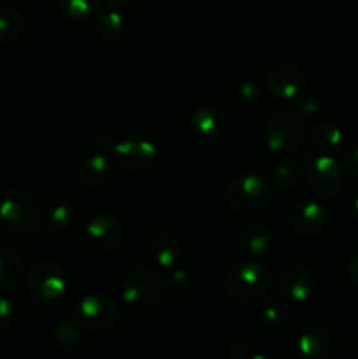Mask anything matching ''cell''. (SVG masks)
<instances>
[{"instance_id": "cell-1", "label": "cell", "mask_w": 358, "mask_h": 359, "mask_svg": "<svg viewBox=\"0 0 358 359\" xmlns=\"http://www.w3.org/2000/svg\"><path fill=\"white\" fill-rule=\"evenodd\" d=\"M272 273L260 262H241L228 269L225 291L239 304H255L263 300L272 290Z\"/></svg>"}, {"instance_id": "cell-9", "label": "cell", "mask_w": 358, "mask_h": 359, "mask_svg": "<svg viewBox=\"0 0 358 359\" xmlns=\"http://www.w3.org/2000/svg\"><path fill=\"white\" fill-rule=\"evenodd\" d=\"M123 226L116 217L98 214L91 217L83 230V244L93 255H109L119 245Z\"/></svg>"}, {"instance_id": "cell-28", "label": "cell", "mask_w": 358, "mask_h": 359, "mask_svg": "<svg viewBox=\"0 0 358 359\" xmlns=\"http://www.w3.org/2000/svg\"><path fill=\"white\" fill-rule=\"evenodd\" d=\"M18 318L16 305L13 300H9L7 297L0 294V330H6L9 326L14 325Z\"/></svg>"}, {"instance_id": "cell-4", "label": "cell", "mask_w": 358, "mask_h": 359, "mask_svg": "<svg viewBox=\"0 0 358 359\" xmlns=\"http://www.w3.org/2000/svg\"><path fill=\"white\" fill-rule=\"evenodd\" d=\"M0 219L14 233L34 235L42 224V210L30 193L11 189L0 200Z\"/></svg>"}, {"instance_id": "cell-37", "label": "cell", "mask_w": 358, "mask_h": 359, "mask_svg": "<svg viewBox=\"0 0 358 359\" xmlns=\"http://www.w3.org/2000/svg\"><path fill=\"white\" fill-rule=\"evenodd\" d=\"M353 212H354V217H357V221H358V196L354 198V202H353Z\"/></svg>"}, {"instance_id": "cell-11", "label": "cell", "mask_w": 358, "mask_h": 359, "mask_svg": "<svg viewBox=\"0 0 358 359\" xmlns=\"http://www.w3.org/2000/svg\"><path fill=\"white\" fill-rule=\"evenodd\" d=\"M112 151L119 165L128 172H142L153 167L157 161V146L144 137H128L118 140Z\"/></svg>"}, {"instance_id": "cell-21", "label": "cell", "mask_w": 358, "mask_h": 359, "mask_svg": "<svg viewBox=\"0 0 358 359\" xmlns=\"http://www.w3.org/2000/svg\"><path fill=\"white\" fill-rule=\"evenodd\" d=\"M311 142L321 154H333L343 147V132L326 121L316 123L311 128Z\"/></svg>"}, {"instance_id": "cell-20", "label": "cell", "mask_w": 358, "mask_h": 359, "mask_svg": "<svg viewBox=\"0 0 358 359\" xmlns=\"http://www.w3.org/2000/svg\"><path fill=\"white\" fill-rule=\"evenodd\" d=\"M305 174V168L300 160L297 158H284L274 167L272 179L274 184L279 191H291L302 182Z\"/></svg>"}, {"instance_id": "cell-18", "label": "cell", "mask_w": 358, "mask_h": 359, "mask_svg": "<svg viewBox=\"0 0 358 359\" xmlns=\"http://www.w3.org/2000/svg\"><path fill=\"white\" fill-rule=\"evenodd\" d=\"M272 244V233L263 223H251L239 233V248L242 252L251 256L265 255Z\"/></svg>"}, {"instance_id": "cell-15", "label": "cell", "mask_w": 358, "mask_h": 359, "mask_svg": "<svg viewBox=\"0 0 358 359\" xmlns=\"http://www.w3.org/2000/svg\"><path fill=\"white\" fill-rule=\"evenodd\" d=\"M147 252H150L151 262L157 263L160 269H174L183 256V245L178 237L172 233H161L153 235L147 245Z\"/></svg>"}, {"instance_id": "cell-25", "label": "cell", "mask_w": 358, "mask_h": 359, "mask_svg": "<svg viewBox=\"0 0 358 359\" xmlns=\"http://www.w3.org/2000/svg\"><path fill=\"white\" fill-rule=\"evenodd\" d=\"M53 340L62 351H76L83 344V333L76 323L62 321L53 332Z\"/></svg>"}, {"instance_id": "cell-16", "label": "cell", "mask_w": 358, "mask_h": 359, "mask_svg": "<svg viewBox=\"0 0 358 359\" xmlns=\"http://www.w3.org/2000/svg\"><path fill=\"white\" fill-rule=\"evenodd\" d=\"M297 349L304 359H329L333 354V340L329 332L312 326L300 333Z\"/></svg>"}, {"instance_id": "cell-30", "label": "cell", "mask_w": 358, "mask_h": 359, "mask_svg": "<svg viewBox=\"0 0 358 359\" xmlns=\"http://www.w3.org/2000/svg\"><path fill=\"white\" fill-rule=\"evenodd\" d=\"M343 167L344 170L350 172L351 175L358 177V146H351L344 151Z\"/></svg>"}, {"instance_id": "cell-23", "label": "cell", "mask_w": 358, "mask_h": 359, "mask_svg": "<svg viewBox=\"0 0 358 359\" xmlns=\"http://www.w3.org/2000/svg\"><path fill=\"white\" fill-rule=\"evenodd\" d=\"M95 32L104 41H118L125 34V18L118 9H107L95 16Z\"/></svg>"}, {"instance_id": "cell-8", "label": "cell", "mask_w": 358, "mask_h": 359, "mask_svg": "<svg viewBox=\"0 0 358 359\" xmlns=\"http://www.w3.org/2000/svg\"><path fill=\"white\" fill-rule=\"evenodd\" d=\"M305 179L314 195L326 200L333 198L344 186V167L332 154H321L307 165Z\"/></svg>"}, {"instance_id": "cell-36", "label": "cell", "mask_w": 358, "mask_h": 359, "mask_svg": "<svg viewBox=\"0 0 358 359\" xmlns=\"http://www.w3.org/2000/svg\"><path fill=\"white\" fill-rule=\"evenodd\" d=\"M248 359H276L272 356H269V354H262V353H255V354H249Z\"/></svg>"}, {"instance_id": "cell-3", "label": "cell", "mask_w": 358, "mask_h": 359, "mask_svg": "<svg viewBox=\"0 0 358 359\" xmlns=\"http://www.w3.org/2000/svg\"><path fill=\"white\" fill-rule=\"evenodd\" d=\"M165 290V279L150 266H135L121 284V300L130 311L144 312L158 304Z\"/></svg>"}, {"instance_id": "cell-7", "label": "cell", "mask_w": 358, "mask_h": 359, "mask_svg": "<svg viewBox=\"0 0 358 359\" xmlns=\"http://www.w3.org/2000/svg\"><path fill=\"white\" fill-rule=\"evenodd\" d=\"M27 287L32 297L41 304H55L65 294L67 279L63 270L56 263L39 259L27 270Z\"/></svg>"}, {"instance_id": "cell-12", "label": "cell", "mask_w": 358, "mask_h": 359, "mask_svg": "<svg viewBox=\"0 0 358 359\" xmlns=\"http://www.w3.org/2000/svg\"><path fill=\"white\" fill-rule=\"evenodd\" d=\"M316 279L314 273L304 265H288L277 277V291L283 298L302 304L309 300L314 293Z\"/></svg>"}, {"instance_id": "cell-19", "label": "cell", "mask_w": 358, "mask_h": 359, "mask_svg": "<svg viewBox=\"0 0 358 359\" xmlns=\"http://www.w3.org/2000/svg\"><path fill=\"white\" fill-rule=\"evenodd\" d=\"M25 277L23 259L11 248H0V290L9 291L20 286Z\"/></svg>"}, {"instance_id": "cell-34", "label": "cell", "mask_w": 358, "mask_h": 359, "mask_svg": "<svg viewBox=\"0 0 358 359\" xmlns=\"http://www.w3.org/2000/svg\"><path fill=\"white\" fill-rule=\"evenodd\" d=\"M300 107H304V109H302L304 112H309V114H312V112H316V109H319V104H318V100H316L314 97H307L304 102H302Z\"/></svg>"}, {"instance_id": "cell-10", "label": "cell", "mask_w": 358, "mask_h": 359, "mask_svg": "<svg viewBox=\"0 0 358 359\" xmlns=\"http://www.w3.org/2000/svg\"><path fill=\"white\" fill-rule=\"evenodd\" d=\"M307 76L300 67L293 63H279L267 72L265 88L272 97L279 100H291L304 93Z\"/></svg>"}, {"instance_id": "cell-27", "label": "cell", "mask_w": 358, "mask_h": 359, "mask_svg": "<svg viewBox=\"0 0 358 359\" xmlns=\"http://www.w3.org/2000/svg\"><path fill=\"white\" fill-rule=\"evenodd\" d=\"M74 217H76V210H74V207L70 205V203H56L55 207H51V210H49L48 214V228L51 231H63L67 230V228L72 224Z\"/></svg>"}, {"instance_id": "cell-2", "label": "cell", "mask_w": 358, "mask_h": 359, "mask_svg": "<svg viewBox=\"0 0 358 359\" xmlns=\"http://www.w3.org/2000/svg\"><path fill=\"white\" fill-rule=\"evenodd\" d=\"M272 188L263 177L246 174L235 177L225 191V203L228 209L241 216H255L265 210L272 200Z\"/></svg>"}, {"instance_id": "cell-29", "label": "cell", "mask_w": 358, "mask_h": 359, "mask_svg": "<svg viewBox=\"0 0 358 359\" xmlns=\"http://www.w3.org/2000/svg\"><path fill=\"white\" fill-rule=\"evenodd\" d=\"M165 286H168V290L174 291V293H183V291L188 290L192 286V279H190V273L186 270H174V272L168 276Z\"/></svg>"}, {"instance_id": "cell-24", "label": "cell", "mask_w": 358, "mask_h": 359, "mask_svg": "<svg viewBox=\"0 0 358 359\" xmlns=\"http://www.w3.org/2000/svg\"><path fill=\"white\" fill-rule=\"evenodd\" d=\"M60 13L72 21L93 18L100 9V0H58Z\"/></svg>"}, {"instance_id": "cell-31", "label": "cell", "mask_w": 358, "mask_h": 359, "mask_svg": "<svg viewBox=\"0 0 358 359\" xmlns=\"http://www.w3.org/2000/svg\"><path fill=\"white\" fill-rule=\"evenodd\" d=\"M239 98L242 102H255L260 98V84L255 81H248V83L239 86Z\"/></svg>"}, {"instance_id": "cell-14", "label": "cell", "mask_w": 358, "mask_h": 359, "mask_svg": "<svg viewBox=\"0 0 358 359\" xmlns=\"http://www.w3.org/2000/svg\"><path fill=\"white\" fill-rule=\"evenodd\" d=\"M223 125V112L213 105H204V107L195 109L190 118V133L199 144L209 146L220 140Z\"/></svg>"}, {"instance_id": "cell-17", "label": "cell", "mask_w": 358, "mask_h": 359, "mask_svg": "<svg viewBox=\"0 0 358 359\" xmlns=\"http://www.w3.org/2000/svg\"><path fill=\"white\" fill-rule=\"evenodd\" d=\"M112 163L107 154L93 153L79 167V182L86 189H100L111 179Z\"/></svg>"}, {"instance_id": "cell-35", "label": "cell", "mask_w": 358, "mask_h": 359, "mask_svg": "<svg viewBox=\"0 0 358 359\" xmlns=\"http://www.w3.org/2000/svg\"><path fill=\"white\" fill-rule=\"evenodd\" d=\"M132 2L133 0H105V4H107L111 9H118V11L126 9V7H128Z\"/></svg>"}, {"instance_id": "cell-33", "label": "cell", "mask_w": 358, "mask_h": 359, "mask_svg": "<svg viewBox=\"0 0 358 359\" xmlns=\"http://www.w3.org/2000/svg\"><path fill=\"white\" fill-rule=\"evenodd\" d=\"M347 276H350L351 283H353L354 286H358V255L350 262V266H347Z\"/></svg>"}, {"instance_id": "cell-32", "label": "cell", "mask_w": 358, "mask_h": 359, "mask_svg": "<svg viewBox=\"0 0 358 359\" xmlns=\"http://www.w3.org/2000/svg\"><path fill=\"white\" fill-rule=\"evenodd\" d=\"M227 354L230 359H248L251 351L241 340H235V342H230L227 347Z\"/></svg>"}, {"instance_id": "cell-6", "label": "cell", "mask_w": 358, "mask_h": 359, "mask_svg": "<svg viewBox=\"0 0 358 359\" xmlns=\"http://www.w3.org/2000/svg\"><path fill=\"white\" fill-rule=\"evenodd\" d=\"M305 128L304 119L290 111H279L269 118L265 125V144L272 153L290 154L304 144Z\"/></svg>"}, {"instance_id": "cell-38", "label": "cell", "mask_w": 358, "mask_h": 359, "mask_svg": "<svg viewBox=\"0 0 358 359\" xmlns=\"http://www.w3.org/2000/svg\"><path fill=\"white\" fill-rule=\"evenodd\" d=\"M4 2H14V0H4Z\"/></svg>"}, {"instance_id": "cell-26", "label": "cell", "mask_w": 358, "mask_h": 359, "mask_svg": "<svg viewBox=\"0 0 358 359\" xmlns=\"http://www.w3.org/2000/svg\"><path fill=\"white\" fill-rule=\"evenodd\" d=\"M288 318H290V309L283 300H277V298L263 302L262 309H260V319L270 328L283 326Z\"/></svg>"}, {"instance_id": "cell-22", "label": "cell", "mask_w": 358, "mask_h": 359, "mask_svg": "<svg viewBox=\"0 0 358 359\" xmlns=\"http://www.w3.org/2000/svg\"><path fill=\"white\" fill-rule=\"evenodd\" d=\"M25 28H27V21L20 11L0 7V46L20 41L21 35L25 34Z\"/></svg>"}, {"instance_id": "cell-13", "label": "cell", "mask_w": 358, "mask_h": 359, "mask_svg": "<svg viewBox=\"0 0 358 359\" xmlns=\"http://www.w3.org/2000/svg\"><path fill=\"white\" fill-rule=\"evenodd\" d=\"M330 212L318 202H298L288 214L291 230L298 235H316L329 224Z\"/></svg>"}, {"instance_id": "cell-5", "label": "cell", "mask_w": 358, "mask_h": 359, "mask_svg": "<svg viewBox=\"0 0 358 359\" xmlns=\"http://www.w3.org/2000/svg\"><path fill=\"white\" fill-rule=\"evenodd\" d=\"M118 319L119 307L104 294H84L72 309V321L84 332H109L118 325Z\"/></svg>"}]
</instances>
